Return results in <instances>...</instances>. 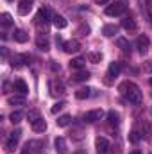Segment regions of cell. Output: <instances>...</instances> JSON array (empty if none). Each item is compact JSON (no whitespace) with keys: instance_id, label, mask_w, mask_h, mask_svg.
Returning <instances> with one entry per match:
<instances>
[{"instance_id":"1","label":"cell","mask_w":152,"mask_h":154,"mask_svg":"<svg viewBox=\"0 0 152 154\" xmlns=\"http://www.w3.org/2000/svg\"><path fill=\"white\" fill-rule=\"evenodd\" d=\"M118 90H120V93H122V95L131 102V104H136V106H138V104H141V100H143V99H141V91H140V88H138L134 82L125 81V82H122V84H120V88H118Z\"/></svg>"},{"instance_id":"2","label":"cell","mask_w":152,"mask_h":154,"mask_svg":"<svg viewBox=\"0 0 152 154\" xmlns=\"http://www.w3.org/2000/svg\"><path fill=\"white\" fill-rule=\"evenodd\" d=\"M20 138H22V131H20V129L13 131V133L9 134V138H7V142H5V151H7V152H13V151L16 149Z\"/></svg>"},{"instance_id":"3","label":"cell","mask_w":152,"mask_h":154,"mask_svg":"<svg viewBox=\"0 0 152 154\" xmlns=\"http://www.w3.org/2000/svg\"><path fill=\"white\" fill-rule=\"evenodd\" d=\"M125 13V4L123 2H114V4H109L106 7V14L108 16H120Z\"/></svg>"},{"instance_id":"4","label":"cell","mask_w":152,"mask_h":154,"mask_svg":"<svg viewBox=\"0 0 152 154\" xmlns=\"http://www.w3.org/2000/svg\"><path fill=\"white\" fill-rule=\"evenodd\" d=\"M65 84L59 81V79H52L50 81V95L52 97H59V95H65Z\"/></svg>"},{"instance_id":"5","label":"cell","mask_w":152,"mask_h":154,"mask_svg":"<svg viewBox=\"0 0 152 154\" xmlns=\"http://www.w3.org/2000/svg\"><path fill=\"white\" fill-rule=\"evenodd\" d=\"M149 47H150V39H149V36L141 34L140 38L136 39V48H138L140 54H147V52H149Z\"/></svg>"},{"instance_id":"6","label":"cell","mask_w":152,"mask_h":154,"mask_svg":"<svg viewBox=\"0 0 152 154\" xmlns=\"http://www.w3.org/2000/svg\"><path fill=\"white\" fill-rule=\"evenodd\" d=\"M63 50L66 52V54H75L81 50V43L77 41V39H68V41H63Z\"/></svg>"},{"instance_id":"7","label":"cell","mask_w":152,"mask_h":154,"mask_svg":"<svg viewBox=\"0 0 152 154\" xmlns=\"http://www.w3.org/2000/svg\"><path fill=\"white\" fill-rule=\"evenodd\" d=\"M102 116H104V111H102V109H93V111H88V113L84 115V122L93 124V122H97V120H102Z\"/></svg>"},{"instance_id":"8","label":"cell","mask_w":152,"mask_h":154,"mask_svg":"<svg viewBox=\"0 0 152 154\" xmlns=\"http://www.w3.org/2000/svg\"><path fill=\"white\" fill-rule=\"evenodd\" d=\"M27 61H29V57H27V56H22V54H14V56L11 57V65H13V68H23Z\"/></svg>"},{"instance_id":"9","label":"cell","mask_w":152,"mask_h":154,"mask_svg":"<svg viewBox=\"0 0 152 154\" xmlns=\"http://www.w3.org/2000/svg\"><path fill=\"white\" fill-rule=\"evenodd\" d=\"M120 72H122V63H118V61L109 63V68H108V77H109V79L118 77L120 75ZM109 79H108V82H109Z\"/></svg>"},{"instance_id":"10","label":"cell","mask_w":152,"mask_h":154,"mask_svg":"<svg viewBox=\"0 0 152 154\" xmlns=\"http://www.w3.org/2000/svg\"><path fill=\"white\" fill-rule=\"evenodd\" d=\"M95 147H97V152L99 154H106L108 149H109V142H108L104 136H99V138L95 140Z\"/></svg>"},{"instance_id":"11","label":"cell","mask_w":152,"mask_h":154,"mask_svg":"<svg viewBox=\"0 0 152 154\" xmlns=\"http://www.w3.org/2000/svg\"><path fill=\"white\" fill-rule=\"evenodd\" d=\"M54 147H56V152L57 154H66L68 152V147H66V140L63 136H57L54 140Z\"/></svg>"},{"instance_id":"12","label":"cell","mask_w":152,"mask_h":154,"mask_svg":"<svg viewBox=\"0 0 152 154\" xmlns=\"http://www.w3.org/2000/svg\"><path fill=\"white\" fill-rule=\"evenodd\" d=\"M32 2H34V0H20V4H18V13H20L22 16L29 14L31 9H32Z\"/></svg>"},{"instance_id":"13","label":"cell","mask_w":152,"mask_h":154,"mask_svg":"<svg viewBox=\"0 0 152 154\" xmlns=\"http://www.w3.org/2000/svg\"><path fill=\"white\" fill-rule=\"evenodd\" d=\"M48 16H50V11H48L47 7H41L38 11V14H36V23H38V25H41V23L45 25V23L48 22Z\"/></svg>"},{"instance_id":"14","label":"cell","mask_w":152,"mask_h":154,"mask_svg":"<svg viewBox=\"0 0 152 154\" xmlns=\"http://www.w3.org/2000/svg\"><path fill=\"white\" fill-rule=\"evenodd\" d=\"M7 102L11 106H23L25 104V95H20V93H14L11 97H7Z\"/></svg>"},{"instance_id":"15","label":"cell","mask_w":152,"mask_h":154,"mask_svg":"<svg viewBox=\"0 0 152 154\" xmlns=\"http://www.w3.org/2000/svg\"><path fill=\"white\" fill-rule=\"evenodd\" d=\"M14 91L20 93V95H27L29 93V86L25 84V81L18 79V81H14Z\"/></svg>"},{"instance_id":"16","label":"cell","mask_w":152,"mask_h":154,"mask_svg":"<svg viewBox=\"0 0 152 154\" xmlns=\"http://www.w3.org/2000/svg\"><path fill=\"white\" fill-rule=\"evenodd\" d=\"M36 147H41V142H27V143H25V147H23V151H22V154L38 152L39 149H36Z\"/></svg>"},{"instance_id":"17","label":"cell","mask_w":152,"mask_h":154,"mask_svg":"<svg viewBox=\"0 0 152 154\" xmlns=\"http://www.w3.org/2000/svg\"><path fill=\"white\" fill-rule=\"evenodd\" d=\"M52 23H54V27H56V29H66V25H68L66 18H65V16H61V14H56V16L52 18Z\"/></svg>"},{"instance_id":"18","label":"cell","mask_w":152,"mask_h":154,"mask_svg":"<svg viewBox=\"0 0 152 154\" xmlns=\"http://www.w3.org/2000/svg\"><path fill=\"white\" fill-rule=\"evenodd\" d=\"M91 88H88V86H84V88H79L75 91V97L79 99V100H84V99H90L91 97Z\"/></svg>"},{"instance_id":"19","label":"cell","mask_w":152,"mask_h":154,"mask_svg":"<svg viewBox=\"0 0 152 154\" xmlns=\"http://www.w3.org/2000/svg\"><path fill=\"white\" fill-rule=\"evenodd\" d=\"M13 39L18 41V43H25V41L29 39V34H27L25 31H22V29H14V32H13Z\"/></svg>"},{"instance_id":"20","label":"cell","mask_w":152,"mask_h":154,"mask_svg":"<svg viewBox=\"0 0 152 154\" xmlns=\"http://www.w3.org/2000/svg\"><path fill=\"white\" fill-rule=\"evenodd\" d=\"M108 124H109L111 127H118V125H120V115H118L116 111H113V109L108 113Z\"/></svg>"},{"instance_id":"21","label":"cell","mask_w":152,"mask_h":154,"mask_svg":"<svg viewBox=\"0 0 152 154\" xmlns=\"http://www.w3.org/2000/svg\"><path fill=\"white\" fill-rule=\"evenodd\" d=\"M122 27H123L125 31H136V22H134V18L125 16V18L122 20Z\"/></svg>"},{"instance_id":"22","label":"cell","mask_w":152,"mask_h":154,"mask_svg":"<svg viewBox=\"0 0 152 154\" xmlns=\"http://www.w3.org/2000/svg\"><path fill=\"white\" fill-rule=\"evenodd\" d=\"M102 34L106 36V38H113V36H116L118 34V25H106L104 29H102Z\"/></svg>"},{"instance_id":"23","label":"cell","mask_w":152,"mask_h":154,"mask_svg":"<svg viewBox=\"0 0 152 154\" xmlns=\"http://www.w3.org/2000/svg\"><path fill=\"white\" fill-rule=\"evenodd\" d=\"M84 61H86V59H82V57L72 59V61H70V68H72V70H77V72H79V70H84Z\"/></svg>"},{"instance_id":"24","label":"cell","mask_w":152,"mask_h":154,"mask_svg":"<svg viewBox=\"0 0 152 154\" xmlns=\"http://www.w3.org/2000/svg\"><path fill=\"white\" fill-rule=\"evenodd\" d=\"M32 129H34L36 133H43V131H47V122H45L43 118H38V120L32 124Z\"/></svg>"},{"instance_id":"25","label":"cell","mask_w":152,"mask_h":154,"mask_svg":"<svg viewBox=\"0 0 152 154\" xmlns=\"http://www.w3.org/2000/svg\"><path fill=\"white\" fill-rule=\"evenodd\" d=\"M86 59H88L90 63H100V61H102V54H100V52H88V54H86Z\"/></svg>"},{"instance_id":"26","label":"cell","mask_w":152,"mask_h":154,"mask_svg":"<svg viewBox=\"0 0 152 154\" xmlns=\"http://www.w3.org/2000/svg\"><path fill=\"white\" fill-rule=\"evenodd\" d=\"M36 45H38L39 50H43V52H47V50L50 48V45H48V39H47V38H41V36H38V39H36Z\"/></svg>"},{"instance_id":"27","label":"cell","mask_w":152,"mask_h":154,"mask_svg":"<svg viewBox=\"0 0 152 154\" xmlns=\"http://www.w3.org/2000/svg\"><path fill=\"white\" fill-rule=\"evenodd\" d=\"M0 23H2L4 27H11V25H13L11 14H9V13H2V14H0Z\"/></svg>"},{"instance_id":"28","label":"cell","mask_w":152,"mask_h":154,"mask_svg":"<svg viewBox=\"0 0 152 154\" xmlns=\"http://www.w3.org/2000/svg\"><path fill=\"white\" fill-rule=\"evenodd\" d=\"M116 43H118V47L122 48V52H123V54H131V45H129V41H127V39L120 38Z\"/></svg>"},{"instance_id":"29","label":"cell","mask_w":152,"mask_h":154,"mask_svg":"<svg viewBox=\"0 0 152 154\" xmlns=\"http://www.w3.org/2000/svg\"><path fill=\"white\" fill-rule=\"evenodd\" d=\"M70 122H72V116H70V115H61L57 120H56V124H57L59 127H66Z\"/></svg>"},{"instance_id":"30","label":"cell","mask_w":152,"mask_h":154,"mask_svg":"<svg viewBox=\"0 0 152 154\" xmlns=\"http://www.w3.org/2000/svg\"><path fill=\"white\" fill-rule=\"evenodd\" d=\"M88 79H90V72H86V70H79L74 75V81H88Z\"/></svg>"},{"instance_id":"31","label":"cell","mask_w":152,"mask_h":154,"mask_svg":"<svg viewBox=\"0 0 152 154\" xmlns=\"http://www.w3.org/2000/svg\"><path fill=\"white\" fill-rule=\"evenodd\" d=\"M65 108H66V102H65V100H59V102H56V104L52 106V109H50V111L56 115V113H59V111H61V109H65Z\"/></svg>"},{"instance_id":"32","label":"cell","mask_w":152,"mask_h":154,"mask_svg":"<svg viewBox=\"0 0 152 154\" xmlns=\"http://www.w3.org/2000/svg\"><path fill=\"white\" fill-rule=\"evenodd\" d=\"M9 118H11V122H13V124H20V122H22V118H23V113H22V111H13Z\"/></svg>"},{"instance_id":"33","label":"cell","mask_w":152,"mask_h":154,"mask_svg":"<svg viewBox=\"0 0 152 154\" xmlns=\"http://www.w3.org/2000/svg\"><path fill=\"white\" fill-rule=\"evenodd\" d=\"M27 118H29V122H31V124H34V122H36L38 118H41V116H39V113L36 111V109H31V111L27 113Z\"/></svg>"},{"instance_id":"34","label":"cell","mask_w":152,"mask_h":154,"mask_svg":"<svg viewBox=\"0 0 152 154\" xmlns=\"http://www.w3.org/2000/svg\"><path fill=\"white\" fill-rule=\"evenodd\" d=\"M140 138H141V134H140L138 131H131V134H129V142H131V143H138Z\"/></svg>"},{"instance_id":"35","label":"cell","mask_w":152,"mask_h":154,"mask_svg":"<svg viewBox=\"0 0 152 154\" xmlns=\"http://www.w3.org/2000/svg\"><path fill=\"white\" fill-rule=\"evenodd\" d=\"M88 32H90V27L88 25H81L77 29V34H81V36H88Z\"/></svg>"},{"instance_id":"36","label":"cell","mask_w":152,"mask_h":154,"mask_svg":"<svg viewBox=\"0 0 152 154\" xmlns=\"http://www.w3.org/2000/svg\"><path fill=\"white\" fill-rule=\"evenodd\" d=\"M143 70H145V72H149V74H152V59H149V61H145V63H143Z\"/></svg>"},{"instance_id":"37","label":"cell","mask_w":152,"mask_h":154,"mask_svg":"<svg viewBox=\"0 0 152 154\" xmlns=\"http://www.w3.org/2000/svg\"><path fill=\"white\" fill-rule=\"evenodd\" d=\"M50 63H52V65H50V66H52V70H54V72H56V70L59 72V65H56V61H50Z\"/></svg>"},{"instance_id":"38","label":"cell","mask_w":152,"mask_h":154,"mask_svg":"<svg viewBox=\"0 0 152 154\" xmlns=\"http://www.w3.org/2000/svg\"><path fill=\"white\" fill-rule=\"evenodd\" d=\"M95 4H99V5H106V4H109V0H95Z\"/></svg>"},{"instance_id":"39","label":"cell","mask_w":152,"mask_h":154,"mask_svg":"<svg viewBox=\"0 0 152 154\" xmlns=\"http://www.w3.org/2000/svg\"><path fill=\"white\" fill-rule=\"evenodd\" d=\"M2 57L7 59V48H5V47H2Z\"/></svg>"},{"instance_id":"40","label":"cell","mask_w":152,"mask_h":154,"mask_svg":"<svg viewBox=\"0 0 152 154\" xmlns=\"http://www.w3.org/2000/svg\"><path fill=\"white\" fill-rule=\"evenodd\" d=\"M129 154H141V152H140V151H138V149H134V151H132V152H129Z\"/></svg>"},{"instance_id":"41","label":"cell","mask_w":152,"mask_h":154,"mask_svg":"<svg viewBox=\"0 0 152 154\" xmlns=\"http://www.w3.org/2000/svg\"><path fill=\"white\" fill-rule=\"evenodd\" d=\"M150 86H152V77H150Z\"/></svg>"},{"instance_id":"42","label":"cell","mask_w":152,"mask_h":154,"mask_svg":"<svg viewBox=\"0 0 152 154\" xmlns=\"http://www.w3.org/2000/svg\"><path fill=\"white\" fill-rule=\"evenodd\" d=\"M149 4H152V0H149Z\"/></svg>"},{"instance_id":"43","label":"cell","mask_w":152,"mask_h":154,"mask_svg":"<svg viewBox=\"0 0 152 154\" xmlns=\"http://www.w3.org/2000/svg\"><path fill=\"white\" fill-rule=\"evenodd\" d=\"M150 113H152V109H150Z\"/></svg>"},{"instance_id":"44","label":"cell","mask_w":152,"mask_h":154,"mask_svg":"<svg viewBox=\"0 0 152 154\" xmlns=\"http://www.w3.org/2000/svg\"><path fill=\"white\" fill-rule=\"evenodd\" d=\"M79 154H82V152H79Z\"/></svg>"}]
</instances>
